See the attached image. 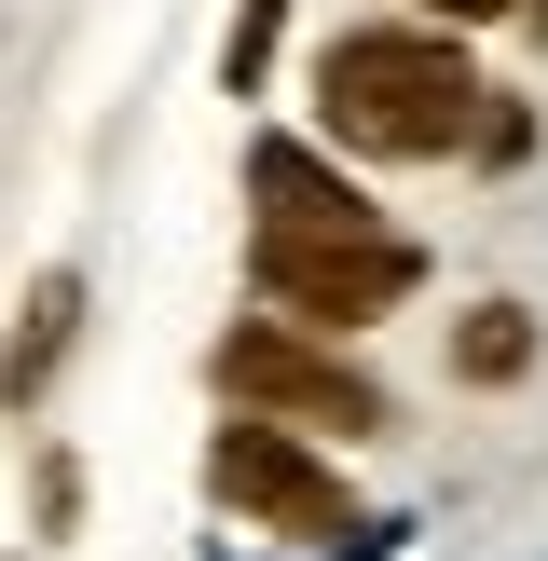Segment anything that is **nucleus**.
I'll list each match as a JSON object with an SVG mask.
<instances>
[{"label":"nucleus","instance_id":"1","mask_svg":"<svg viewBox=\"0 0 548 561\" xmlns=\"http://www.w3.org/2000/svg\"><path fill=\"white\" fill-rule=\"evenodd\" d=\"M480 110H493V82L466 55V27H425V14H356L301 69V124L343 164H466Z\"/></svg>","mask_w":548,"mask_h":561},{"label":"nucleus","instance_id":"5","mask_svg":"<svg viewBox=\"0 0 548 561\" xmlns=\"http://www.w3.org/2000/svg\"><path fill=\"white\" fill-rule=\"evenodd\" d=\"M69 343H82V261H42L27 301H14V329H0V411H14V425H42Z\"/></svg>","mask_w":548,"mask_h":561},{"label":"nucleus","instance_id":"10","mask_svg":"<svg viewBox=\"0 0 548 561\" xmlns=\"http://www.w3.org/2000/svg\"><path fill=\"white\" fill-rule=\"evenodd\" d=\"M398 14H425V27H507L521 0H398Z\"/></svg>","mask_w":548,"mask_h":561},{"label":"nucleus","instance_id":"3","mask_svg":"<svg viewBox=\"0 0 548 561\" xmlns=\"http://www.w3.org/2000/svg\"><path fill=\"white\" fill-rule=\"evenodd\" d=\"M206 383H219V411H274V425H301V438H384L398 425V398H384L370 356H343L301 316H261V301L206 343Z\"/></svg>","mask_w":548,"mask_h":561},{"label":"nucleus","instance_id":"11","mask_svg":"<svg viewBox=\"0 0 548 561\" xmlns=\"http://www.w3.org/2000/svg\"><path fill=\"white\" fill-rule=\"evenodd\" d=\"M14 561H27V548H14Z\"/></svg>","mask_w":548,"mask_h":561},{"label":"nucleus","instance_id":"8","mask_svg":"<svg viewBox=\"0 0 548 561\" xmlns=\"http://www.w3.org/2000/svg\"><path fill=\"white\" fill-rule=\"evenodd\" d=\"M27 507H42V548L82 520V466H69V438H42V453H27Z\"/></svg>","mask_w":548,"mask_h":561},{"label":"nucleus","instance_id":"4","mask_svg":"<svg viewBox=\"0 0 548 561\" xmlns=\"http://www.w3.org/2000/svg\"><path fill=\"white\" fill-rule=\"evenodd\" d=\"M206 493H219V520H247L274 548H370L384 535V520H356V480L329 466V438L274 425V411H219L206 425Z\"/></svg>","mask_w":548,"mask_h":561},{"label":"nucleus","instance_id":"7","mask_svg":"<svg viewBox=\"0 0 548 561\" xmlns=\"http://www.w3.org/2000/svg\"><path fill=\"white\" fill-rule=\"evenodd\" d=\"M274 42H288V0H233V27H219V96L261 110L274 96Z\"/></svg>","mask_w":548,"mask_h":561},{"label":"nucleus","instance_id":"9","mask_svg":"<svg viewBox=\"0 0 548 561\" xmlns=\"http://www.w3.org/2000/svg\"><path fill=\"white\" fill-rule=\"evenodd\" d=\"M466 164H493V179H507V164H535V110L507 96V82H493V110H480V151Z\"/></svg>","mask_w":548,"mask_h":561},{"label":"nucleus","instance_id":"6","mask_svg":"<svg viewBox=\"0 0 548 561\" xmlns=\"http://www.w3.org/2000/svg\"><path fill=\"white\" fill-rule=\"evenodd\" d=\"M535 356H548L535 301H466V316H453V383H466V398H507V383H535Z\"/></svg>","mask_w":548,"mask_h":561},{"label":"nucleus","instance_id":"2","mask_svg":"<svg viewBox=\"0 0 548 561\" xmlns=\"http://www.w3.org/2000/svg\"><path fill=\"white\" fill-rule=\"evenodd\" d=\"M411 288H425V233H398L384 206H356V219H301V233H247V301H261V316L329 329V343L384 329Z\"/></svg>","mask_w":548,"mask_h":561}]
</instances>
